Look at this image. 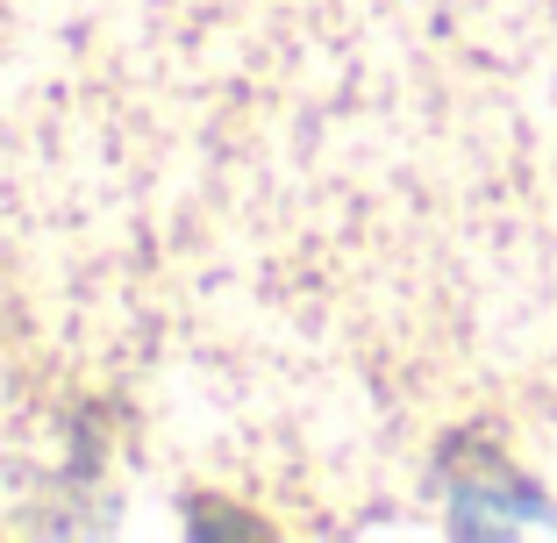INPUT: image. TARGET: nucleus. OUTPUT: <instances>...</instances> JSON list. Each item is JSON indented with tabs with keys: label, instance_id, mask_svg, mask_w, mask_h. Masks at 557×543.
Masks as SVG:
<instances>
[{
	"label": "nucleus",
	"instance_id": "nucleus-1",
	"mask_svg": "<svg viewBox=\"0 0 557 543\" xmlns=\"http://www.w3.org/2000/svg\"><path fill=\"white\" fill-rule=\"evenodd\" d=\"M522 522H550L536 486H522V479H508V486H458L465 536H493V529H522Z\"/></svg>",
	"mask_w": 557,
	"mask_h": 543
}]
</instances>
